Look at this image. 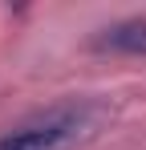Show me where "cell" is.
Returning a JSON list of instances; mask_svg holds the SVG:
<instances>
[{
    "mask_svg": "<svg viewBox=\"0 0 146 150\" xmlns=\"http://www.w3.org/2000/svg\"><path fill=\"white\" fill-rule=\"evenodd\" d=\"M81 130H85L81 114H57L41 126H24V130L4 134L0 150H69V146H77Z\"/></svg>",
    "mask_w": 146,
    "mask_h": 150,
    "instance_id": "obj_1",
    "label": "cell"
},
{
    "mask_svg": "<svg viewBox=\"0 0 146 150\" xmlns=\"http://www.w3.org/2000/svg\"><path fill=\"white\" fill-rule=\"evenodd\" d=\"M97 53H126V57H146V16H126L118 25L101 28L94 37Z\"/></svg>",
    "mask_w": 146,
    "mask_h": 150,
    "instance_id": "obj_2",
    "label": "cell"
}]
</instances>
